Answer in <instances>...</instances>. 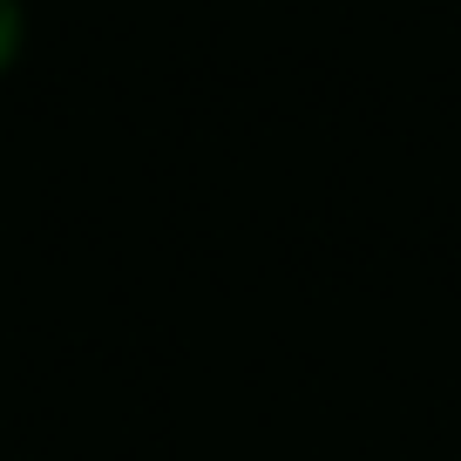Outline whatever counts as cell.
Returning <instances> with one entry per match:
<instances>
[{"label":"cell","instance_id":"cell-1","mask_svg":"<svg viewBox=\"0 0 461 461\" xmlns=\"http://www.w3.org/2000/svg\"><path fill=\"white\" fill-rule=\"evenodd\" d=\"M14 48H21V0H0V68L14 61Z\"/></svg>","mask_w":461,"mask_h":461}]
</instances>
